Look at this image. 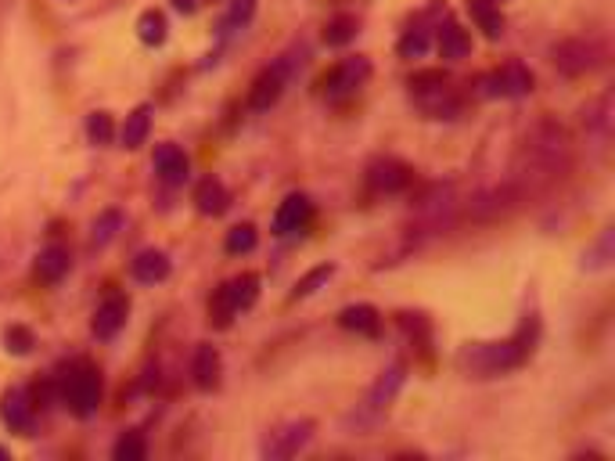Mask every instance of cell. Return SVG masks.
<instances>
[{
    "label": "cell",
    "mask_w": 615,
    "mask_h": 461,
    "mask_svg": "<svg viewBox=\"0 0 615 461\" xmlns=\"http://www.w3.org/2000/svg\"><path fill=\"white\" fill-rule=\"evenodd\" d=\"M572 170V137L558 119L544 116L536 119L526 130L522 145H518L515 159H511L508 181L522 191L526 206L540 195L565 181V173Z\"/></svg>",
    "instance_id": "obj_1"
},
{
    "label": "cell",
    "mask_w": 615,
    "mask_h": 461,
    "mask_svg": "<svg viewBox=\"0 0 615 461\" xmlns=\"http://www.w3.org/2000/svg\"><path fill=\"white\" fill-rule=\"evenodd\" d=\"M544 339V317L540 307H526L518 317L515 332L508 339H490V343H464L454 357V368L461 371L464 379L486 382V379H504L511 371L526 368L540 350Z\"/></svg>",
    "instance_id": "obj_2"
},
{
    "label": "cell",
    "mask_w": 615,
    "mask_h": 461,
    "mask_svg": "<svg viewBox=\"0 0 615 461\" xmlns=\"http://www.w3.org/2000/svg\"><path fill=\"white\" fill-rule=\"evenodd\" d=\"M310 62V44L306 40H292V44L281 51L277 58H270V65L259 69V76L252 80L249 98H245V109L249 112H270L277 101L285 98V91L299 80V73Z\"/></svg>",
    "instance_id": "obj_3"
},
{
    "label": "cell",
    "mask_w": 615,
    "mask_h": 461,
    "mask_svg": "<svg viewBox=\"0 0 615 461\" xmlns=\"http://www.w3.org/2000/svg\"><path fill=\"white\" fill-rule=\"evenodd\" d=\"M407 91L414 109L425 119H436V123H450V119L464 116V94L454 87V80L443 73V69H421L407 80Z\"/></svg>",
    "instance_id": "obj_4"
},
{
    "label": "cell",
    "mask_w": 615,
    "mask_h": 461,
    "mask_svg": "<svg viewBox=\"0 0 615 461\" xmlns=\"http://www.w3.org/2000/svg\"><path fill=\"white\" fill-rule=\"evenodd\" d=\"M259 285H263V281L252 271H241V274H234L231 281H223L220 289L213 292V299H209V321H213L216 328H231L234 317L256 307Z\"/></svg>",
    "instance_id": "obj_5"
},
{
    "label": "cell",
    "mask_w": 615,
    "mask_h": 461,
    "mask_svg": "<svg viewBox=\"0 0 615 461\" xmlns=\"http://www.w3.org/2000/svg\"><path fill=\"white\" fill-rule=\"evenodd\" d=\"M533 91H536L533 69H529L526 62H518V58L497 65L493 73L475 80V98H482V101H522Z\"/></svg>",
    "instance_id": "obj_6"
},
{
    "label": "cell",
    "mask_w": 615,
    "mask_h": 461,
    "mask_svg": "<svg viewBox=\"0 0 615 461\" xmlns=\"http://www.w3.org/2000/svg\"><path fill=\"white\" fill-rule=\"evenodd\" d=\"M605 62H608V44L601 37H569L551 47V65L562 76H569V80L598 73Z\"/></svg>",
    "instance_id": "obj_7"
},
{
    "label": "cell",
    "mask_w": 615,
    "mask_h": 461,
    "mask_svg": "<svg viewBox=\"0 0 615 461\" xmlns=\"http://www.w3.org/2000/svg\"><path fill=\"white\" fill-rule=\"evenodd\" d=\"M101 393H105V382H101V371L94 364L80 361L76 368L58 382V400L69 407L76 418H90L101 407Z\"/></svg>",
    "instance_id": "obj_8"
},
{
    "label": "cell",
    "mask_w": 615,
    "mask_h": 461,
    "mask_svg": "<svg viewBox=\"0 0 615 461\" xmlns=\"http://www.w3.org/2000/svg\"><path fill=\"white\" fill-rule=\"evenodd\" d=\"M371 73H375L371 58L349 55V58H342V62L331 65L328 73L317 80V94H321L324 101H346V98H353L360 87H367Z\"/></svg>",
    "instance_id": "obj_9"
},
{
    "label": "cell",
    "mask_w": 615,
    "mask_h": 461,
    "mask_svg": "<svg viewBox=\"0 0 615 461\" xmlns=\"http://www.w3.org/2000/svg\"><path fill=\"white\" fill-rule=\"evenodd\" d=\"M317 436V422L313 418H288V422L274 425L267 429L263 443H259V454L267 461H288V458H299Z\"/></svg>",
    "instance_id": "obj_10"
},
{
    "label": "cell",
    "mask_w": 615,
    "mask_h": 461,
    "mask_svg": "<svg viewBox=\"0 0 615 461\" xmlns=\"http://www.w3.org/2000/svg\"><path fill=\"white\" fill-rule=\"evenodd\" d=\"M443 15H446V4L443 0H432L425 15H418V19L403 29V37L396 40V55H400L403 62H418V58H425L428 51H432V40H436V22L443 19Z\"/></svg>",
    "instance_id": "obj_11"
},
{
    "label": "cell",
    "mask_w": 615,
    "mask_h": 461,
    "mask_svg": "<svg viewBox=\"0 0 615 461\" xmlns=\"http://www.w3.org/2000/svg\"><path fill=\"white\" fill-rule=\"evenodd\" d=\"M364 184L371 195H378V199L400 195V191H407L410 184H414V166H407L403 159H396V155H378V159L367 163Z\"/></svg>",
    "instance_id": "obj_12"
},
{
    "label": "cell",
    "mask_w": 615,
    "mask_h": 461,
    "mask_svg": "<svg viewBox=\"0 0 615 461\" xmlns=\"http://www.w3.org/2000/svg\"><path fill=\"white\" fill-rule=\"evenodd\" d=\"M407 386V364H389V368L378 371V379L367 386V397L364 404H360V418H367V422H375V418H382L389 407L396 404V397H400V389Z\"/></svg>",
    "instance_id": "obj_13"
},
{
    "label": "cell",
    "mask_w": 615,
    "mask_h": 461,
    "mask_svg": "<svg viewBox=\"0 0 615 461\" xmlns=\"http://www.w3.org/2000/svg\"><path fill=\"white\" fill-rule=\"evenodd\" d=\"M310 220H313V199L303 195V191H292V195H285L281 206L274 209L270 231H274L277 238H295L310 227Z\"/></svg>",
    "instance_id": "obj_14"
},
{
    "label": "cell",
    "mask_w": 615,
    "mask_h": 461,
    "mask_svg": "<svg viewBox=\"0 0 615 461\" xmlns=\"http://www.w3.org/2000/svg\"><path fill=\"white\" fill-rule=\"evenodd\" d=\"M126 321H130V296H123V292H108V296L98 303V310H94L90 332H94L98 343H112V339L126 328Z\"/></svg>",
    "instance_id": "obj_15"
},
{
    "label": "cell",
    "mask_w": 615,
    "mask_h": 461,
    "mask_svg": "<svg viewBox=\"0 0 615 461\" xmlns=\"http://www.w3.org/2000/svg\"><path fill=\"white\" fill-rule=\"evenodd\" d=\"M0 418L8 425L11 433L18 436H33L36 429V404H33V393L26 386H11L4 389V397H0Z\"/></svg>",
    "instance_id": "obj_16"
},
{
    "label": "cell",
    "mask_w": 615,
    "mask_h": 461,
    "mask_svg": "<svg viewBox=\"0 0 615 461\" xmlns=\"http://www.w3.org/2000/svg\"><path fill=\"white\" fill-rule=\"evenodd\" d=\"M152 166H155V177H159L166 188H184L191 181V159L188 152L173 141H162L152 155Z\"/></svg>",
    "instance_id": "obj_17"
},
{
    "label": "cell",
    "mask_w": 615,
    "mask_h": 461,
    "mask_svg": "<svg viewBox=\"0 0 615 461\" xmlns=\"http://www.w3.org/2000/svg\"><path fill=\"white\" fill-rule=\"evenodd\" d=\"M436 51L443 62H464V58L472 55V37H468V29L461 26L457 19H450V15H443V19L436 22Z\"/></svg>",
    "instance_id": "obj_18"
},
{
    "label": "cell",
    "mask_w": 615,
    "mask_h": 461,
    "mask_svg": "<svg viewBox=\"0 0 615 461\" xmlns=\"http://www.w3.org/2000/svg\"><path fill=\"white\" fill-rule=\"evenodd\" d=\"M583 123V134L594 148H605L612 141V91L598 94V98L590 101L587 109L580 116Z\"/></svg>",
    "instance_id": "obj_19"
},
{
    "label": "cell",
    "mask_w": 615,
    "mask_h": 461,
    "mask_svg": "<svg viewBox=\"0 0 615 461\" xmlns=\"http://www.w3.org/2000/svg\"><path fill=\"white\" fill-rule=\"evenodd\" d=\"M191 382H195L202 393H213L223 386V353L209 343H198L191 353Z\"/></svg>",
    "instance_id": "obj_20"
},
{
    "label": "cell",
    "mask_w": 615,
    "mask_h": 461,
    "mask_svg": "<svg viewBox=\"0 0 615 461\" xmlns=\"http://www.w3.org/2000/svg\"><path fill=\"white\" fill-rule=\"evenodd\" d=\"M170 274H173L170 253H166V249H155V245L141 249V253L130 260V278H134L137 285H162Z\"/></svg>",
    "instance_id": "obj_21"
},
{
    "label": "cell",
    "mask_w": 615,
    "mask_h": 461,
    "mask_svg": "<svg viewBox=\"0 0 615 461\" xmlns=\"http://www.w3.org/2000/svg\"><path fill=\"white\" fill-rule=\"evenodd\" d=\"M335 321H339L342 332L364 335V339H375L382 332V310L371 307V303H349V307L339 310Z\"/></svg>",
    "instance_id": "obj_22"
},
{
    "label": "cell",
    "mask_w": 615,
    "mask_h": 461,
    "mask_svg": "<svg viewBox=\"0 0 615 461\" xmlns=\"http://www.w3.org/2000/svg\"><path fill=\"white\" fill-rule=\"evenodd\" d=\"M69 267H72L69 249L58 245V242H51V245H44V249L36 253L33 274H36V281H44V285H58V281L69 274Z\"/></svg>",
    "instance_id": "obj_23"
},
{
    "label": "cell",
    "mask_w": 615,
    "mask_h": 461,
    "mask_svg": "<svg viewBox=\"0 0 615 461\" xmlns=\"http://www.w3.org/2000/svg\"><path fill=\"white\" fill-rule=\"evenodd\" d=\"M152 123H155V105L152 101H141V105H137V109L123 119V127H119V141H123V148L137 152L141 145H148Z\"/></svg>",
    "instance_id": "obj_24"
},
{
    "label": "cell",
    "mask_w": 615,
    "mask_h": 461,
    "mask_svg": "<svg viewBox=\"0 0 615 461\" xmlns=\"http://www.w3.org/2000/svg\"><path fill=\"white\" fill-rule=\"evenodd\" d=\"M195 209L202 217H223L231 209V188L220 177H202L195 188Z\"/></svg>",
    "instance_id": "obj_25"
},
{
    "label": "cell",
    "mask_w": 615,
    "mask_h": 461,
    "mask_svg": "<svg viewBox=\"0 0 615 461\" xmlns=\"http://www.w3.org/2000/svg\"><path fill=\"white\" fill-rule=\"evenodd\" d=\"M464 8H468V15H472V22L482 29V37L486 40L504 37L508 22H504V11H500L497 0H464Z\"/></svg>",
    "instance_id": "obj_26"
},
{
    "label": "cell",
    "mask_w": 615,
    "mask_h": 461,
    "mask_svg": "<svg viewBox=\"0 0 615 461\" xmlns=\"http://www.w3.org/2000/svg\"><path fill=\"white\" fill-rule=\"evenodd\" d=\"M612 260H615V227H605L594 242L583 249V256H580V271H587V274H601V271H608L612 267Z\"/></svg>",
    "instance_id": "obj_27"
},
{
    "label": "cell",
    "mask_w": 615,
    "mask_h": 461,
    "mask_svg": "<svg viewBox=\"0 0 615 461\" xmlns=\"http://www.w3.org/2000/svg\"><path fill=\"white\" fill-rule=\"evenodd\" d=\"M126 231V213L123 209H101L98 217H94V224H90V245L94 249H105V245H112L119 235Z\"/></svg>",
    "instance_id": "obj_28"
},
{
    "label": "cell",
    "mask_w": 615,
    "mask_h": 461,
    "mask_svg": "<svg viewBox=\"0 0 615 461\" xmlns=\"http://www.w3.org/2000/svg\"><path fill=\"white\" fill-rule=\"evenodd\" d=\"M256 4L259 0H227V11H223L220 26H216V37L220 40L238 37L241 29L252 22V15H256Z\"/></svg>",
    "instance_id": "obj_29"
},
{
    "label": "cell",
    "mask_w": 615,
    "mask_h": 461,
    "mask_svg": "<svg viewBox=\"0 0 615 461\" xmlns=\"http://www.w3.org/2000/svg\"><path fill=\"white\" fill-rule=\"evenodd\" d=\"M335 274H339V267H335V263H317V267H310L303 278L295 281L292 292H288V299H292V303H299V299L317 296L321 289H328V281L335 278Z\"/></svg>",
    "instance_id": "obj_30"
},
{
    "label": "cell",
    "mask_w": 615,
    "mask_h": 461,
    "mask_svg": "<svg viewBox=\"0 0 615 461\" xmlns=\"http://www.w3.org/2000/svg\"><path fill=\"white\" fill-rule=\"evenodd\" d=\"M137 40H141L144 47H162L170 40V19H166L159 8L141 11V19H137Z\"/></svg>",
    "instance_id": "obj_31"
},
{
    "label": "cell",
    "mask_w": 615,
    "mask_h": 461,
    "mask_svg": "<svg viewBox=\"0 0 615 461\" xmlns=\"http://www.w3.org/2000/svg\"><path fill=\"white\" fill-rule=\"evenodd\" d=\"M360 37V19L357 15H349V11H339V15H331L324 22V44L328 47H346Z\"/></svg>",
    "instance_id": "obj_32"
},
{
    "label": "cell",
    "mask_w": 615,
    "mask_h": 461,
    "mask_svg": "<svg viewBox=\"0 0 615 461\" xmlns=\"http://www.w3.org/2000/svg\"><path fill=\"white\" fill-rule=\"evenodd\" d=\"M256 245H259L256 224L241 220V224H234L231 231H227V238H223V253L227 256H249V253H256Z\"/></svg>",
    "instance_id": "obj_33"
},
{
    "label": "cell",
    "mask_w": 615,
    "mask_h": 461,
    "mask_svg": "<svg viewBox=\"0 0 615 461\" xmlns=\"http://www.w3.org/2000/svg\"><path fill=\"white\" fill-rule=\"evenodd\" d=\"M396 325H400V332L407 335L414 346H432V321H428L425 314H414V310H400L396 314Z\"/></svg>",
    "instance_id": "obj_34"
},
{
    "label": "cell",
    "mask_w": 615,
    "mask_h": 461,
    "mask_svg": "<svg viewBox=\"0 0 615 461\" xmlns=\"http://www.w3.org/2000/svg\"><path fill=\"white\" fill-rule=\"evenodd\" d=\"M112 458L116 461H144L148 458V440L141 429H126L119 433V440L112 443Z\"/></svg>",
    "instance_id": "obj_35"
},
{
    "label": "cell",
    "mask_w": 615,
    "mask_h": 461,
    "mask_svg": "<svg viewBox=\"0 0 615 461\" xmlns=\"http://www.w3.org/2000/svg\"><path fill=\"white\" fill-rule=\"evenodd\" d=\"M87 141L90 145H112L116 141V123H112V112H90L87 116Z\"/></svg>",
    "instance_id": "obj_36"
},
{
    "label": "cell",
    "mask_w": 615,
    "mask_h": 461,
    "mask_svg": "<svg viewBox=\"0 0 615 461\" xmlns=\"http://www.w3.org/2000/svg\"><path fill=\"white\" fill-rule=\"evenodd\" d=\"M33 346H36L33 328H26V325H8L4 328V350L8 353H15V357H29Z\"/></svg>",
    "instance_id": "obj_37"
},
{
    "label": "cell",
    "mask_w": 615,
    "mask_h": 461,
    "mask_svg": "<svg viewBox=\"0 0 615 461\" xmlns=\"http://www.w3.org/2000/svg\"><path fill=\"white\" fill-rule=\"evenodd\" d=\"M170 8L177 11V15H195V11L202 8V0H170Z\"/></svg>",
    "instance_id": "obj_38"
},
{
    "label": "cell",
    "mask_w": 615,
    "mask_h": 461,
    "mask_svg": "<svg viewBox=\"0 0 615 461\" xmlns=\"http://www.w3.org/2000/svg\"><path fill=\"white\" fill-rule=\"evenodd\" d=\"M0 461H8V451H4V447H0Z\"/></svg>",
    "instance_id": "obj_39"
},
{
    "label": "cell",
    "mask_w": 615,
    "mask_h": 461,
    "mask_svg": "<svg viewBox=\"0 0 615 461\" xmlns=\"http://www.w3.org/2000/svg\"><path fill=\"white\" fill-rule=\"evenodd\" d=\"M497 4H504V0H497Z\"/></svg>",
    "instance_id": "obj_40"
}]
</instances>
